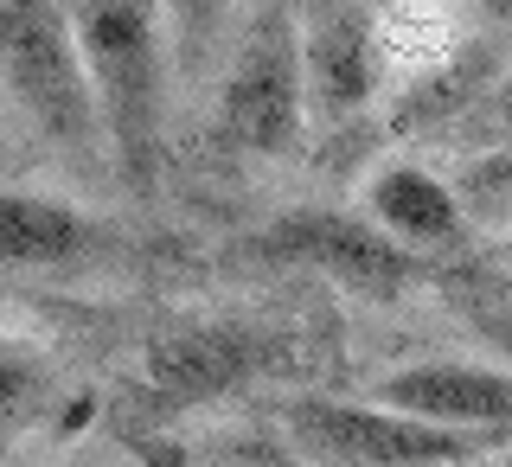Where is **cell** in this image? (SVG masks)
Segmentation results:
<instances>
[{"instance_id":"obj_1","label":"cell","mask_w":512,"mask_h":467,"mask_svg":"<svg viewBox=\"0 0 512 467\" xmlns=\"http://www.w3.org/2000/svg\"><path fill=\"white\" fill-rule=\"evenodd\" d=\"M71 32L90 71L96 122L128 186L154 180L160 109H167V26L160 0H77Z\"/></svg>"},{"instance_id":"obj_2","label":"cell","mask_w":512,"mask_h":467,"mask_svg":"<svg viewBox=\"0 0 512 467\" xmlns=\"http://www.w3.org/2000/svg\"><path fill=\"white\" fill-rule=\"evenodd\" d=\"M0 84L52 148L90 154L103 141L71 13L52 0H0Z\"/></svg>"},{"instance_id":"obj_3","label":"cell","mask_w":512,"mask_h":467,"mask_svg":"<svg viewBox=\"0 0 512 467\" xmlns=\"http://www.w3.org/2000/svg\"><path fill=\"white\" fill-rule=\"evenodd\" d=\"M308 122V52L282 13L256 20V32L237 45L218 90V135L237 154H295Z\"/></svg>"},{"instance_id":"obj_4","label":"cell","mask_w":512,"mask_h":467,"mask_svg":"<svg viewBox=\"0 0 512 467\" xmlns=\"http://www.w3.org/2000/svg\"><path fill=\"white\" fill-rule=\"evenodd\" d=\"M288 429L295 442H308L314 455L340 467H461L474 461L487 436L468 429H442L423 416H404L391 404H340V397H295L288 404Z\"/></svg>"},{"instance_id":"obj_5","label":"cell","mask_w":512,"mask_h":467,"mask_svg":"<svg viewBox=\"0 0 512 467\" xmlns=\"http://www.w3.org/2000/svg\"><path fill=\"white\" fill-rule=\"evenodd\" d=\"M263 250L276 263H301L314 276L352 288V295H404L423 276V256L391 244L365 212H288L263 231Z\"/></svg>"},{"instance_id":"obj_6","label":"cell","mask_w":512,"mask_h":467,"mask_svg":"<svg viewBox=\"0 0 512 467\" xmlns=\"http://www.w3.org/2000/svg\"><path fill=\"white\" fill-rule=\"evenodd\" d=\"M276 365V340L256 327H180L160 333L141 359V391L160 416H180L199 404L244 391Z\"/></svg>"},{"instance_id":"obj_7","label":"cell","mask_w":512,"mask_h":467,"mask_svg":"<svg viewBox=\"0 0 512 467\" xmlns=\"http://www.w3.org/2000/svg\"><path fill=\"white\" fill-rule=\"evenodd\" d=\"M378 404L423 416L442 429H468V436H500L512 429V372L500 365H468V359H423L404 372L372 384Z\"/></svg>"},{"instance_id":"obj_8","label":"cell","mask_w":512,"mask_h":467,"mask_svg":"<svg viewBox=\"0 0 512 467\" xmlns=\"http://www.w3.org/2000/svg\"><path fill=\"white\" fill-rule=\"evenodd\" d=\"M103 250V224L84 205L52 199V192L0 186V269H26V276H58V269H84Z\"/></svg>"},{"instance_id":"obj_9","label":"cell","mask_w":512,"mask_h":467,"mask_svg":"<svg viewBox=\"0 0 512 467\" xmlns=\"http://www.w3.org/2000/svg\"><path fill=\"white\" fill-rule=\"evenodd\" d=\"M365 218L378 224L391 244H404L416 256L429 250H455L468 237V212H461L455 186L442 173L416 167V160H391L365 180Z\"/></svg>"},{"instance_id":"obj_10","label":"cell","mask_w":512,"mask_h":467,"mask_svg":"<svg viewBox=\"0 0 512 467\" xmlns=\"http://www.w3.org/2000/svg\"><path fill=\"white\" fill-rule=\"evenodd\" d=\"M45 397H52V359L26 333H0V442L26 429Z\"/></svg>"},{"instance_id":"obj_11","label":"cell","mask_w":512,"mask_h":467,"mask_svg":"<svg viewBox=\"0 0 512 467\" xmlns=\"http://www.w3.org/2000/svg\"><path fill=\"white\" fill-rule=\"evenodd\" d=\"M320 77H327L333 103H352V96H365V84H372V64H365V26L359 20H340L327 32V52H320Z\"/></svg>"},{"instance_id":"obj_12","label":"cell","mask_w":512,"mask_h":467,"mask_svg":"<svg viewBox=\"0 0 512 467\" xmlns=\"http://www.w3.org/2000/svg\"><path fill=\"white\" fill-rule=\"evenodd\" d=\"M237 0H173V39L186 58H205V45L218 39V26L231 20Z\"/></svg>"},{"instance_id":"obj_13","label":"cell","mask_w":512,"mask_h":467,"mask_svg":"<svg viewBox=\"0 0 512 467\" xmlns=\"http://www.w3.org/2000/svg\"><path fill=\"white\" fill-rule=\"evenodd\" d=\"M480 13H487L493 26H512V0H480Z\"/></svg>"},{"instance_id":"obj_14","label":"cell","mask_w":512,"mask_h":467,"mask_svg":"<svg viewBox=\"0 0 512 467\" xmlns=\"http://www.w3.org/2000/svg\"><path fill=\"white\" fill-rule=\"evenodd\" d=\"M500 263H506V276H512V237H506V244H500Z\"/></svg>"}]
</instances>
